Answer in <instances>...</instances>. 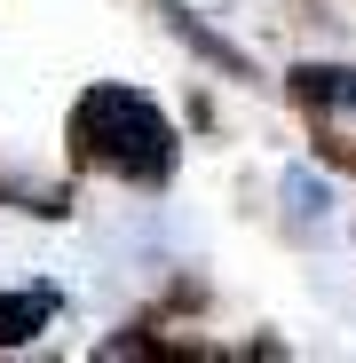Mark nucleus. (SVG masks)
Here are the masks:
<instances>
[{
    "instance_id": "2",
    "label": "nucleus",
    "mask_w": 356,
    "mask_h": 363,
    "mask_svg": "<svg viewBox=\"0 0 356 363\" xmlns=\"http://www.w3.org/2000/svg\"><path fill=\"white\" fill-rule=\"evenodd\" d=\"M55 308H64V292H55V284H16V292H0V347H24L32 332H48Z\"/></svg>"
},
{
    "instance_id": "1",
    "label": "nucleus",
    "mask_w": 356,
    "mask_h": 363,
    "mask_svg": "<svg viewBox=\"0 0 356 363\" xmlns=\"http://www.w3.org/2000/svg\"><path fill=\"white\" fill-rule=\"evenodd\" d=\"M72 143L95 166L127 174V182H166L174 174V127H166V111L143 87H119V79H95L72 103Z\"/></svg>"
},
{
    "instance_id": "4",
    "label": "nucleus",
    "mask_w": 356,
    "mask_h": 363,
    "mask_svg": "<svg viewBox=\"0 0 356 363\" xmlns=\"http://www.w3.org/2000/svg\"><path fill=\"white\" fill-rule=\"evenodd\" d=\"M285 198H293V221H317V213L333 206V182H317L309 166H293V174H285Z\"/></svg>"
},
{
    "instance_id": "3",
    "label": "nucleus",
    "mask_w": 356,
    "mask_h": 363,
    "mask_svg": "<svg viewBox=\"0 0 356 363\" xmlns=\"http://www.w3.org/2000/svg\"><path fill=\"white\" fill-rule=\"evenodd\" d=\"M293 95L309 111H348L356 103V72L348 64H293Z\"/></svg>"
}]
</instances>
